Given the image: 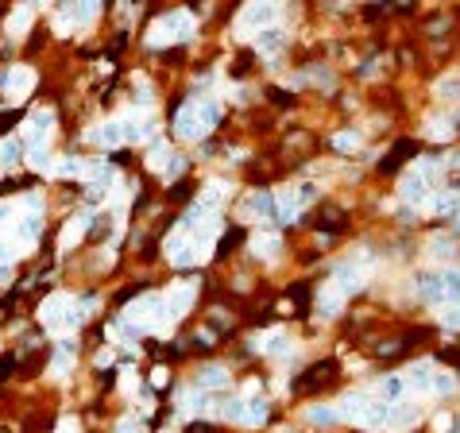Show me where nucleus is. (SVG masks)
<instances>
[{
  "label": "nucleus",
  "mask_w": 460,
  "mask_h": 433,
  "mask_svg": "<svg viewBox=\"0 0 460 433\" xmlns=\"http://www.w3.org/2000/svg\"><path fill=\"white\" fill-rule=\"evenodd\" d=\"M194 35V16L190 12H170V16H159L147 31V43L151 47H170V43H186Z\"/></svg>",
  "instance_id": "4"
},
{
  "label": "nucleus",
  "mask_w": 460,
  "mask_h": 433,
  "mask_svg": "<svg viewBox=\"0 0 460 433\" xmlns=\"http://www.w3.org/2000/svg\"><path fill=\"white\" fill-rule=\"evenodd\" d=\"M391 410H394V403H387V398L348 395V398H344V406H341V418L356 422V426H364V429H387Z\"/></svg>",
  "instance_id": "1"
},
{
  "label": "nucleus",
  "mask_w": 460,
  "mask_h": 433,
  "mask_svg": "<svg viewBox=\"0 0 460 433\" xmlns=\"http://www.w3.org/2000/svg\"><path fill=\"white\" fill-rule=\"evenodd\" d=\"M344 298H348V294H341L333 283H329V290H322V298H317V314H322V317H336V314H341V306H344Z\"/></svg>",
  "instance_id": "19"
},
{
  "label": "nucleus",
  "mask_w": 460,
  "mask_h": 433,
  "mask_svg": "<svg viewBox=\"0 0 460 433\" xmlns=\"http://www.w3.org/2000/svg\"><path fill=\"white\" fill-rule=\"evenodd\" d=\"M170 159H175V155H170L163 143H155V147H151V155H147V162H151L155 170H167V162H170Z\"/></svg>",
  "instance_id": "39"
},
{
  "label": "nucleus",
  "mask_w": 460,
  "mask_h": 433,
  "mask_svg": "<svg viewBox=\"0 0 460 433\" xmlns=\"http://www.w3.org/2000/svg\"><path fill=\"white\" fill-rule=\"evenodd\" d=\"M20 155H23V140H20V136H8V140L0 143V162H4V167H12Z\"/></svg>",
  "instance_id": "31"
},
{
  "label": "nucleus",
  "mask_w": 460,
  "mask_h": 433,
  "mask_svg": "<svg viewBox=\"0 0 460 433\" xmlns=\"http://www.w3.org/2000/svg\"><path fill=\"white\" fill-rule=\"evenodd\" d=\"M51 128H54V112L51 109H35V112H31V120H28V128H23V143H28V147L47 143Z\"/></svg>",
  "instance_id": "12"
},
{
  "label": "nucleus",
  "mask_w": 460,
  "mask_h": 433,
  "mask_svg": "<svg viewBox=\"0 0 460 433\" xmlns=\"http://www.w3.org/2000/svg\"><path fill=\"white\" fill-rule=\"evenodd\" d=\"M441 321H445L449 329H460V306H449L445 314H441Z\"/></svg>",
  "instance_id": "44"
},
{
  "label": "nucleus",
  "mask_w": 460,
  "mask_h": 433,
  "mask_svg": "<svg viewBox=\"0 0 460 433\" xmlns=\"http://www.w3.org/2000/svg\"><path fill=\"white\" fill-rule=\"evenodd\" d=\"M35 89V70L31 66H12L4 78V97L8 101H23V97Z\"/></svg>",
  "instance_id": "11"
},
{
  "label": "nucleus",
  "mask_w": 460,
  "mask_h": 433,
  "mask_svg": "<svg viewBox=\"0 0 460 433\" xmlns=\"http://www.w3.org/2000/svg\"><path fill=\"white\" fill-rule=\"evenodd\" d=\"M278 248H283V240H278L275 232H259V236H252V251H256L259 259H275V256H278Z\"/></svg>",
  "instance_id": "22"
},
{
  "label": "nucleus",
  "mask_w": 460,
  "mask_h": 433,
  "mask_svg": "<svg viewBox=\"0 0 460 433\" xmlns=\"http://www.w3.org/2000/svg\"><path fill=\"white\" fill-rule=\"evenodd\" d=\"M333 147H336V151H352V147H360V136H352V132H341V136H336V140H333Z\"/></svg>",
  "instance_id": "41"
},
{
  "label": "nucleus",
  "mask_w": 460,
  "mask_h": 433,
  "mask_svg": "<svg viewBox=\"0 0 460 433\" xmlns=\"http://www.w3.org/2000/svg\"><path fill=\"white\" fill-rule=\"evenodd\" d=\"M430 206H433V213H453V217H456L460 198H456V194H437V198H433Z\"/></svg>",
  "instance_id": "36"
},
{
  "label": "nucleus",
  "mask_w": 460,
  "mask_h": 433,
  "mask_svg": "<svg viewBox=\"0 0 460 433\" xmlns=\"http://www.w3.org/2000/svg\"><path fill=\"white\" fill-rule=\"evenodd\" d=\"M456 132V120H430V128H425V136H433V140H453Z\"/></svg>",
  "instance_id": "34"
},
{
  "label": "nucleus",
  "mask_w": 460,
  "mask_h": 433,
  "mask_svg": "<svg viewBox=\"0 0 460 433\" xmlns=\"http://www.w3.org/2000/svg\"><path fill=\"white\" fill-rule=\"evenodd\" d=\"M39 317H43V325L51 333H66V329H73V325H81L85 309H78V302H73L70 294H51V298L43 302V309H39Z\"/></svg>",
  "instance_id": "3"
},
{
  "label": "nucleus",
  "mask_w": 460,
  "mask_h": 433,
  "mask_svg": "<svg viewBox=\"0 0 460 433\" xmlns=\"http://www.w3.org/2000/svg\"><path fill=\"white\" fill-rule=\"evenodd\" d=\"M275 16H278V0H248V8L240 12V35H252V31H263V28H271L275 23Z\"/></svg>",
  "instance_id": "5"
},
{
  "label": "nucleus",
  "mask_w": 460,
  "mask_h": 433,
  "mask_svg": "<svg viewBox=\"0 0 460 433\" xmlns=\"http://www.w3.org/2000/svg\"><path fill=\"white\" fill-rule=\"evenodd\" d=\"M225 383H228V372L220 364H213V367H205V372H201L197 387H201V391H217V387H225Z\"/></svg>",
  "instance_id": "28"
},
{
  "label": "nucleus",
  "mask_w": 460,
  "mask_h": 433,
  "mask_svg": "<svg viewBox=\"0 0 460 433\" xmlns=\"http://www.w3.org/2000/svg\"><path fill=\"white\" fill-rule=\"evenodd\" d=\"M267 422V398H248L244 403V426H263Z\"/></svg>",
  "instance_id": "27"
},
{
  "label": "nucleus",
  "mask_w": 460,
  "mask_h": 433,
  "mask_svg": "<svg viewBox=\"0 0 460 433\" xmlns=\"http://www.w3.org/2000/svg\"><path fill=\"white\" fill-rule=\"evenodd\" d=\"M59 433H78V422H73V418H66L62 426H59Z\"/></svg>",
  "instance_id": "46"
},
{
  "label": "nucleus",
  "mask_w": 460,
  "mask_h": 433,
  "mask_svg": "<svg viewBox=\"0 0 460 433\" xmlns=\"http://www.w3.org/2000/svg\"><path fill=\"white\" fill-rule=\"evenodd\" d=\"M217 117H220V109L213 101H190V105H182V112L175 120V136L178 140H201V136L213 132Z\"/></svg>",
  "instance_id": "2"
},
{
  "label": "nucleus",
  "mask_w": 460,
  "mask_h": 433,
  "mask_svg": "<svg viewBox=\"0 0 460 433\" xmlns=\"http://www.w3.org/2000/svg\"><path fill=\"white\" fill-rule=\"evenodd\" d=\"M309 194H314L309 186H306V190H283V194H278V220H294V217H298L302 201H306Z\"/></svg>",
  "instance_id": "15"
},
{
  "label": "nucleus",
  "mask_w": 460,
  "mask_h": 433,
  "mask_svg": "<svg viewBox=\"0 0 460 433\" xmlns=\"http://www.w3.org/2000/svg\"><path fill=\"white\" fill-rule=\"evenodd\" d=\"M54 170H59V174H85V167H81L78 159H62Z\"/></svg>",
  "instance_id": "42"
},
{
  "label": "nucleus",
  "mask_w": 460,
  "mask_h": 433,
  "mask_svg": "<svg viewBox=\"0 0 460 433\" xmlns=\"http://www.w3.org/2000/svg\"><path fill=\"white\" fill-rule=\"evenodd\" d=\"M430 391H433V395H453V391H456V375L453 372H437V367H433Z\"/></svg>",
  "instance_id": "30"
},
{
  "label": "nucleus",
  "mask_w": 460,
  "mask_h": 433,
  "mask_svg": "<svg viewBox=\"0 0 460 433\" xmlns=\"http://www.w3.org/2000/svg\"><path fill=\"white\" fill-rule=\"evenodd\" d=\"M190 306H194V287H175L170 294H163V321L167 325L182 321Z\"/></svg>",
  "instance_id": "10"
},
{
  "label": "nucleus",
  "mask_w": 460,
  "mask_h": 433,
  "mask_svg": "<svg viewBox=\"0 0 460 433\" xmlns=\"http://www.w3.org/2000/svg\"><path fill=\"white\" fill-rule=\"evenodd\" d=\"M8 213H12V206H0V225L8 220Z\"/></svg>",
  "instance_id": "48"
},
{
  "label": "nucleus",
  "mask_w": 460,
  "mask_h": 433,
  "mask_svg": "<svg viewBox=\"0 0 460 433\" xmlns=\"http://www.w3.org/2000/svg\"><path fill=\"white\" fill-rule=\"evenodd\" d=\"M120 124H124V143H139V140H147V136L155 132V128H151V117H139V112L120 117Z\"/></svg>",
  "instance_id": "14"
},
{
  "label": "nucleus",
  "mask_w": 460,
  "mask_h": 433,
  "mask_svg": "<svg viewBox=\"0 0 460 433\" xmlns=\"http://www.w3.org/2000/svg\"><path fill=\"white\" fill-rule=\"evenodd\" d=\"M414 290L422 294L425 302H437V275H418V279H414Z\"/></svg>",
  "instance_id": "33"
},
{
  "label": "nucleus",
  "mask_w": 460,
  "mask_h": 433,
  "mask_svg": "<svg viewBox=\"0 0 460 433\" xmlns=\"http://www.w3.org/2000/svg\"><path fill=\"white\" fill-rule=\"evenodd\" d=\"M430 383H433V364H430V360H422V364L406 367V387H410V391L425 395V391H430Z\"/></svg>",
  "instance_id": "16"
},
{
  "label": "nucleus",
  "mask_w": 460,
  "mask_h": 433,
  "mask_svg": "<svg viewBox=\"0 0 460 433\" xmlns=\"http://www.w3.org/2000/svg\"><path fill=\"white\" fill-rule=\"evenodd\" d=\"M220 418L244 422V398H228V403H220Z\"/></svg>",
  "instance_id": "37"
},
{
  "label": "nucleus",
  "mask_w": 460,
  "mask_h": 433,
  "mask_svg": "<svg viewBox=\"0 0 460 433\" xmlns=\"http://www.w3.org/2000/svg\"><path fill=\"white\" fill-rule=\"evenodd\" d=\"M89 140H97V143H109V147L124 143V124H120V117H117V120H109V124H105V128H93V132H89Z\"/></svg>",
  "instance_id": "21"
},
{
  "label": "nucleus",
  "mask_w": 460,
  "mask_h": 433,
  "mask_svg": "<svg viewBox=\"0 0 460 433\" xmlns=\"http://www.w3.org/2000/svg\"><path fill=\"white\" fill-rule=\"evenodd\" d=\"M333 287L341 290V294H352V290H360V287H364V271H360L356 263L341 267V271H336V279H333Z\"/></svg>",
  "instance_id": "18"
},
{
  "label": "nucleus",
  "mask_w": 460,
  "mask_h": 433,
  "mask_svg": "<svg viewBox=\"0 0 460 433\" xmlns=\"http://www.w3.org/2000/svg\"><path fill=\"white\" fill-rule=\"evenodd\" d=\"M93 16H97V0H66V12L54 20V28L66 35L70 28H85V23H93Z\"/></svg>",
  "instance_id": "9"
},
{
  "label": "nucleus",
  "mask_w": 460,
  "mask_h": 433,
  "mask_svg": "<svg viewBox=\"0 0 460 433\" xmlns=\"http://www.w3.org/2000/svg\"><path fill=\"white\" fill-rule=\"evenodd\" d=\"M437 97L445 105H460V78H441L437 81Z\"/></svg>",
  "instance_id": "32"
},
{
  "label": "nucleus",
  "mask_w": 460,
  "mask_h": 433,
  "mask_svg": "<svg viewBox=\"0 0 460 433\" xmlns=\"http://www.w3.org/2000/svg\"><path fill=\"white\" fill-rule=\"evenodd\" d=\"M66 372H70V352H66V348H62V352L54 356V375H59V379H62Z\"/></svg>",
  "instance_id": "43"
},
{
  "label": "nucleus",
  "mask_w": 460,
  "mask_h": 433,
  "mask_svg": "<svg viewBox=\"0 0 460 433\" xmlns=\"http://www.w3.org/2000/svg\"><path fill=\"white\" fill-rule=\"evenodd\" d=\"M248 213L256 220H278V198H275V194H267V190L252 194V198H248Z\"/></svg>",
  "instance_id": "13"
},
{
  "label": "nucleus",
  "mask_w": 460,
  "mask_h": 433,
  "mask_svg": "<svg viewBox=\"0 0 460 433\" xmlns=\"http://www.w3.org/2000/svg\"><path fill=\"white\" fill-rule=\"evenodd\" d=\"M85 228H89V213H78V217L70 220V225L62 228L59 248H62V251H70V248H73V240H81V236H85Z\"/></svg>",
  "instance_id": "20"
},
{
  "label": "nucleus",
  "mask_w": 460,
  "mask_h": 433,
  "mask_svg": "<svg viewBox=\"0 0 460 433\" xmlns=\"http://www.w3.org/2000/svg\"><path fill=\"white\" fill-rule=\"evenodd\" d=\"M4 263H8V244L0 240V267H4Z\"/></svg>",
  "instance_id": "47"
},
{
  "label": "nucleus",
  "mask_w": 460,
  "mask_h": 433,
  "mask_svg": "<svg viewBox=\"0 0 460 433\" xmlns=\"http://www.w3.org/2000/svg\"><path fill=\"white\" fill-rule=\"evenodd\" d=\"M406 375H387V379L379 383V398H387V403H402L406 398Z\"/></svg>",
  "instance_id": "23"
},
{
  "label": "nucleus",
  "mask_w": 460,
  "mask_h": 433,
  "mask_svg": "<svg viewBox=\"0 0 460 433\" xmlns=\"http://www.w3.org/2000/svg\"><path fill=\"white\" fill-rule=\"evenodd\" d=\"M167 256H170V263H175V267H190V263H197L194 232H190L186 225H178L175 232H170V240H167Z\"/></svg>",
  "instance_id": "8"
},
{
  "label": "nucleus",
  "mask_w": 460,
  "mask_h": 433,
  "mask_svg": "<svg viewBox=\"0 0 460 433\" xmlns=\"http://www.w3.org/2000/svg\"><path fill=\"white\" fill-rule=\"evenodd\" d=\"M437 302L460 306V271H445V275H437Z\"/></svg>",
  "instance_id": "17"
},
{
  "label": "nucleus",
  "mask_w": 460,
  "mask_h": 433,
  "mask_svg": "<svg viewBox=\"0 0 460 433\" xmlns=\"http://www.w3.org/2000/svg\"><path fill=\"white\" fill-rule=\"evenodd\" d=\"M39 209H28V217L20 220V228H16V236H20V244H35V236H39Z\"/></svg>",
  "instance_id": "26"
},
{
  "label": "nucleus",
  "mask_w": 460,
  "mask_h": 433,
  "mask_svg": "<svg viewBox=\"0 0 460 433\" xmlns=\"http://www.w3.org/2000/svg\"><path fill=\"white\" fill-rule=\"evenodd\" d=\"M430 251H433L437 259H445L449 251H453V240H449V236H433V240H430Z\"/></svg>",
  "instance_id": "40"
},
{
  "label": "nucleus",
  "mask_w": 460,
  "mask_h": 433,
  "mask_svg": "<svg viewBox=\"0 0 460 433\" xmlns=\"http://www.w3.org/2000/svg\"><path fill=\"white\" fill-rule=\"evenodd\" d=\"M336 418H341V410H329V406H314V410H309V422H314V426H333Z\"/></svg>",
  "instance_id": "38"
},
{
  "label": "nucleus",
  "mask_w": 460,
  "mask_h": 433,
  "mask_svg": "<svg viewBox=\"0 0 460 433\" xmlns=\"http://www.w3.org/2000/svg\"><path fill=\"white\" fill-rule=\"evenodd\" d=\"M453 167H460V151H456V155H453Z\"/></svg>",
  "instance_id": "49"
},
{
  "label": "nucleus",
  "mask_w": 460,
  "mask_h": 433,
  "mask_svg": "<svg viewBox=\"0 0 460 433\" xmlns=\"http://www.w3.org/2000/svg\"><path fill=\"white\" fill-rule=\"evenodd\" d=\"M124 321L136 325V329H147V325L163 321V298H159V294H143V298H136L124 309Z\"/></svg>",
  "instance_id": "7"
},
{
  "label": "nucleus",
  "mask_w": 460,
  "mask_h": 433,
  "mask_svg": "<svg viewBox=\"0 0 460 433\" xmlns=\"http://www.w3.org/2000/svg\"><path fill=\"white\" fill-rule=\"evenodd\" d=\"M433 174H437V162H418V167L402 178V186H399L402 198L418 201V206H422V201H430V178Z\"/></svg>",
  "instance_id": "6"
},
{
  "label": "nucleus",
  "mask_w": 460,
  "mask_h": 433,
  "mask_svg": "<svg viewBox=\"0 0 460 433\" xmlns=\"http://www.w3.org/2000/svg\"><path fill=\"white\" fill-rule=\"evenodd\" d=\"M28 28H31V4H20L12 16H8V35L23 39V35H28Z\"/></svg>",
  "instance_id": "24"
},
{
  "label": "nucleus",
  "mask_w": 460,
  "mask_h": 433,
  "mask_svg": "<svg viewBox=\"0 0 460 433\" xmlns=\"http://www.w3.org/2000/svg\"><path fill=\"white\" fill-rule=\"evenodd\" d=\"M28 159H31V167L43 174V170H51V155H47V143H39V147H28Z\"/></svg>",
  "instance_id": "35"
},
{
  "label": "nucleus",
  "mask_w": 460,
  "mask_h": 433,
  "mask_svg": "<svg viewBox=\"0 0 460 433\" xmlns=\"http://www.w3.org/2000/svg\"><path fill=\"white\" fill-rule=\"evenodd\" d=\"M283 43H286L283 28H275V23H271V28H263V35H259V51L263 54H278V51H283Z\"/></svg>",
  "instance_id": "25"
},
{
  "label": "nucleus",
  "mask_w": 460,
  "mask_h": 433,
  "mask_svg": "<svg viewBox=\"0 0 460 433\" xmlns=\"http://www.w3.org/2000/svg\"><path fill=\"white\" fill-rule=\"evenodd\" d=\"M117 433H143V426H139V418H124L117 426Z\"/></svg>",
  "instance_id": "45"
},
{
  "label": "nucleus",
  "mask_w": 460,
  "mask_h": 433,
  "mask_svg": "<svg viewBox=\"0 0 460 433\" xmlns=\"http://www.w3.org/2000/svg\"><path fill=\"white\" fill-rule=\"evenodd\" d=\"M259 352H267V356H286V352H290V345H286L283 333H267V337H259Z\"/></svg>",
  "instance_id": "29"
}]
</instances>
